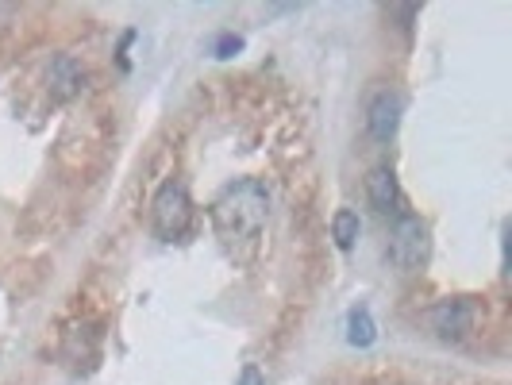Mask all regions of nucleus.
I'll list each match as a JSON object with an SVG mask.
<instances>
[{
  "mask_svg": "<svg viewBox=\"0 0 512 385\" xmlns=\"http://www.w3.org/2000/svg\"><path fill=\"white\" fill-rule=\"evenodd\" d=\"M85 85V66L77 62L74 54H58L51 66H47V89H51L54 101H74Z\"/></svg>",
  "mask_w": 512,
  "mask_h": 385,
  "instance_id": "obj_6",
  "label": "nucleus"
},
{
  "mask_svg": "<svg viewBox=\"0 0 512 385\" xmlns=\"http://www.w3.org/2000/svg\"><path fill=\"white\" fill-rule=\"evenodd\" d=\"M239 385H266V378H262V370H258V366H243Z\"/></svg>",
  "mask_w": 512,
  "mask_h": 385,
  "instance_id": "obj_11",
  "label": "nucleus"
},
{
  "mask_svg": "<svg viewBox=\"0 0 512 385\" xmlns=\"http://www.w3.org/2000/svg\"><path fill=\"white\" fill-rule=\"evenodd\" d=\"M151 228L166 243H174V239H181L185 231L193 228V201H189V189L181 181H166L158 189V197L151 205Z\"/></svg>",
  "mask_w": 512,
  "mask_h": 385,
  "instance_id": "obj_2",
  "label": "nucleus"
},
{
  "mask_svg": "<svg viewBox=\"0 0 512 385\" xmlns=\"http://www.w3.org/2000/svg\"><path fill=\"white\" fill-rule=\"evenodd\" d=\"M347 339H351V347H370L378 339V328L370 320V308H355L347 316Z\"/></svg>",
  "mask_w": 512,
  "mask_h": 385,
  "instance_id": "obj_9",
  "label": "nucleus"
},
{
  "mask_svg": "<svg viewBox=\"0 0 512 385\" xmlns=\"http://www.w3.org/2000/svg\"><path fill=\"white\" fill-rule=\"evenodd\" d=\"M270 212V193L258 178L231 181L228 189L212 201V228L224 243L255 239Z\"/></svg>",
  "mask_w": 512,
  "mask_h": 385,
  "instance_id": "obj_1",
  "label": "nucleus"
},
{
  "mask_svg": "<svg viewBox=\"0 0 512 385\" xmlns=\"http://www.w3.org/2000/svg\"><path fill=\"white\" fill-rule=\"evenodd\" d=\"M359 212H351V208H339L335 212V220H332V239H335V247L339 251H351L355 247V239H359Z\"/></svg>",
  "mask_w": 512,
  "mask_h": 385,
  "instance_id": "obj_8",
  "label": "nucleus"
},
{
  "mask_svg": "<svg viewBox=\"0 0 512 385\" xmlns=\"http://www.w3.org/2000/svg\"><path fill=\"white\" fill-rule=\"evenodd\" d=\"M389 262L397 270H405V274L420 270L428 262V228H424L420 216L401 212L393 220V231H389Z\"/></svg>",
  "mask_w": 512,
  "mask_h": 385,
  "instance_id": "obj_3",
  "label": "nucleus"
},
{
  "mask_svg": "<svg viewBox=\"0 0 512 385\" xmlns=\"http://www.w3.org/2000/svg\"><path fill=\"white\" fill-rule=\"evenodd\" d=\"M401 112H405V101H401V93H393V89H382V93L370 101V112H366V131H370L378 143H389V139L397 135Z\"/></svg>",
  "mask_w": 512,
  "mask_h": 385,
  "instance_id": "obj_5",
  "label": "nucleus"
},
{
  "mask_svg": "<svg viewBox=\"0 0 512 385\" xmlns=\"http://www.w3.org/2000/svg\"><path fill=\"white\" fill-rule=\"evenodd\" d=\"M474 316H478L474 301H470V297H455V301H439V305L432 308V316H428V324H432V332H436L439 339L459 343V339H466L470 328H474Z\"/></svg>",
  "mask_w": 512,
  "mask_h": 385,
  "instance_id": "obj_4",
  "label": "nucleus"
},
{
  "mask_svg": "<svg viewBox=\"0 0 512 385\" xmlns=\"http://www.w3.org/2000/svg\"><path fill=\"white\" fill-rule=\"evenodd\" d=\"M243 51V35H220V39H216V47H212V54H216V58H231V54H239Z\"/></svg>",
  "mask_w": 512,
  "mask_h": 385,
  "instance_id": "obj_10",
  "label": "nucleus"
},
{
  "mask_svg": "<svg viewBox=\"0 0 512 385\" xmlns=\"http://www.w3.org/2000/svg\"><path fill=\"white\" fill-rule=\"evenodd\" d=\"M366 197H370V205L378 208L382 216H401V189H397V178H393L389 166L370 170V178H366Z\"/></svg>",
  "mask_w": 512,
  "mask_h": 385,
  "instance_id": "obj_7",
  "label": "nucleus"
}]
</instances>
